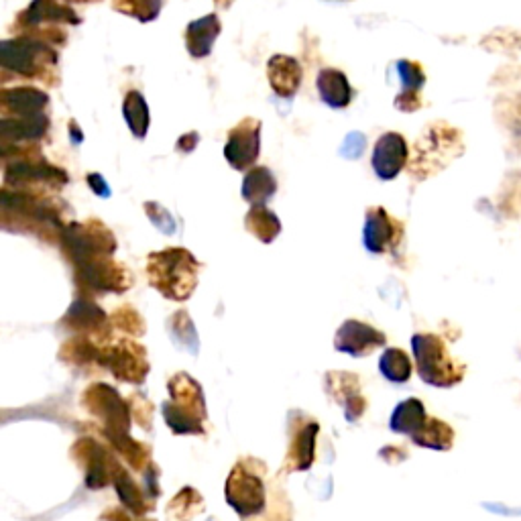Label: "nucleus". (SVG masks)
I'll return each instance as SVG.
<instances>
[{
  "mask_svg": "<svg viewBox=\"0 0 521 521\" xmlns=\"http://www.w3.org/2000/svg\"><path fill=\"white\" fill-rule=\"evenodd\" d=\"M224 495L241 521H294L292 501L255 456H243L230 469Z\"/></svg>",
  "mask_w": 521,
  "mask_h": 521,
  "instance_id": "1",
  "label": "nucleus"
},
{
  "mask_svg": "<svg viewBox=\"0 0 521 521\" xmlns=\"http://www.w3.org/2000/svg\"><path fill=\"white\" fill-rule=\"evenodd\" d=\"M0 220L5 230L60 245L64 230L74 222V212L57 194H37L3 188L0 196Z\"/></svg>",
  "mask_w": 521,
  "mask_h": 521,
  "instance_id": "2",
  "label": "nucleus"
},
{
  "mask_svg": "<svg viewBox=\"0 0 521 521\" xmlns=\"http://www.w3.org/2000/svg\"><path fill=\"white\" fill-rule=\"evenodd\" d=\"M200 261L184 247H167L147 255L145 273L149 285L165 300L188 302L198 287Z\"/></svg>",
  "mask_w": 521,
  "mask_h": 521,
  "instance_id": "3",
  "label": "nucleus"
},
{
  "mask_svg": "<svg viewBox=\"0 0 521 521\" xmlns=\"http://www.w3.org/2000/svg\"><path fill=\"white\" fill-rule=\"evenodd\" d=\"M0 66L5 74L33 80L43 86H60V55L53 45L29 37L0 43Z\"/></svg>",
  "mask_w": 521,
  "mask_h": 521,
  "instance_id": "4",
  "label": "nucleus"
},
{
  "mask_svg": "<svg viewBox=\"0 0 521 521\" xmlns=\"http://www.w3.org/2000/svg\"><path fill=\"white\" fill-rule=\"evenodd\" d=\"M169 401L161 405L167 428L176 436H204L208 410L202 385L188 373H176L167 381Z\"/></svg>",
  "mask_w": 521,
  "mask_h": 521,
  "instance_id": "5",
  "label": "nucleus"
},
{
  "mask_svg": "<svg viewBox=\"0 0 521 521\" xmlns=\"http://www.w3.org/2000/svg\"><path fill=\"white\" fill-rule=\"evenodd\" d=\"M80 23V15L60 0H31L29 7L17 15L13 31L17 37H29L53 47H62L68 43V29L78 27Z\"/></svg>",
  "mask_w": 521,
  "mask_h": 521,
  "instance_id": "6",
  "label": "nucleus"
},
{
  "mask_svg": "<svg viewBox=\"0 0 521 521\" xmlns=\"http://www.w3.org/2000/svg\"><path fill=\"white\" fill-rule=\"evenodd\" d=\"M462 153V139L456 129L446 123H436L416 141L408 171L414 180H428L454 157Z\"/></svg>",
  "mask_w": 521,
  "mask_h": 521,
  "instance_id": "7",
  "label": "nucleus"
},
{
  "mask_svg": "<svg viewBox=\"0 0 521 521\" xmlns=\"http://www.w3.org/2000/svg\"><path fill=\"white\" fill-rule=\"evenodd\" d=\"M62 253L64 259L78 267L82 263L100 259V257H114L119 249L117 235L100 220V218H88V220H74L68 224L62 237Z\"/></svg>",
  "mask_w": 521,
  "mask_h": 521,
  "instance_id": "8",
  "label": "nucleus"
},
{
  "mask_svg": "<svg viewBox=\"0 0 521 521\" xmlns=\"http://www.w3.org/2000/svg\"><path fill=\"white\" fill-rule=\"evenodd\" d=\"M5 188L37 194H60L68 184V171L43 159L41 153L5 161Z\"/></svg>",
  "mask_w": 521,
  "mask_h": 521,
  "instance_id": "9",
  "label": "nucleus"
},
{
  "mask_svg": "<svg viewBox=\"0 0 521 521\" xmlns=\"http://www.w3.org/2000/svg\"><path fill=\"white\" fill-rule=\"evenodd\" d=\"M74 269V283L80 296L96 298V296H121L135 285V277L127 265L114 257H100L88 263H82Z\"/></svg>",
  "mask_w": 521,
  "mask_h": 521,
  "instance_id": "10",
  "label": "nucleus"
},
{
  "mask_svg": "<svg viewBox=\"0 0 521 521\" xmlns=\"http://www.w3.org/2000/svg\"><path fill=\"white\" fill-rule=\"evenodd\" d=\"M82 408L98 422V434H129L133 414L129 399L106 383H92L82 393Z\"/></svg>",
  "mask_w": 521,
  "mask_h": 521,
  "instance_id": "11",
  "label": "nucleus"
},
{
  "mask_svg": "<svg viewBox=\"0 0 521 521\" xmlns=\"http://www.w3.org/2000/svg\"><path fill=\"white\" fill-rule=\"evenodd\" d=\"M102 346V369L110 371L112 377L129 383V385H143L151 365H149V355L147 349L127 336L121 338H110L106 342H100Z\"/></svg>",
  "mask_w": 521,
  "mask_h": 521,
  "instance_id": "12",
  "label": "nucleus"
},
{
  "mask_svg": "<svg viewBox=\"0 0 521 521\" xmlns=\"http://www.w3.org/2000/svg\"><path fill=\"white\" fill-rule=\"evenodd\" d=\"M72 458L84 473V483L92 491L106 489L114 483L119 469L123 467L117 452L94 438H78L70 450Z\"/></svg>",
  "mask_w": 521,
  "mask_h": 521,
  "instance_id": "13",
  "label": "nucleus"
},
{
  "mask_svg": "<svg viewBox=\"0 0 521 521\" xmlns=\"http://www.w3.org/2000/svg\"><path fill=\"white\" fill-rule=\"evenodd\" d=\"M412 349L420 377L426 383L448 387L460 379V369L450 361L442 338L436 334H416Z\"/></svg>",
  "mask_w": 521,
  "mask_h": 521,
  "instance_id": "14",
  "label": "nucleus"
},
{
  "mask_svg": "<svg viewBox=\"0 0 521 521\" xmlns=\"http://www.w3.org/2000/svg\"><path fill=\"white\" fill-rule=\"evenodd\" d=\"M289 430H292V434H289V448L283 462V473H304L312 469L316 462L320 424L314 418L296 412L292 414Z\"/></svg>",
  "mask_w": 521,
  "mask_h": 521,
  "instance_id": "15",
  "label": "nucleus"
},
{
  "mask_svg": "<svg viewBox=\"0 0 521 521\" xmlns=\"http://www.w3.org/2000/svg\"><path fill=\"white\" fill-rule=\"evenodd\" d=\"M261 121L247 117L237 127H233L226 135L224 145V159L230 163V167L237 171H249L253 169L255 161L261 153Z\"/></svg>",
  "mask_w": 521,
  "mask_h": 521,
  "instance_id": "16",
  "label": "nucleus"
},
{
  "mask_svg": "<svg viewBox=\"0 0 521 521\" xmlns=\"http://www.w3.org/2000/svg\"><path fill=\"white\" fill-rule=\"evenodd\" d=\"M403 239V224L383 206H371L365 214L363 245L371 255L395 253Z\"/></svg>",
  "mask_w": 521,
  "mask_h": 521,
  "instance_id": "17",
  "label": "nucleus"
},
{
  "mask_svg": "<svg viewBox=\"0 0 521 521\" xmlns=\"http://www.w3.org/2000/svg\"><path fill=\"white\" fill-rule=\"evenodd\" d=\"M62 326L76 336H90L98 342H106L117 336L112 330L110 316H106V312L92 298L84 296H80L64 314Z\"/></svg>",
  "mask_w": 521,
  "mask_h": 521,
  "instance_id": "18",
  "label": "nucleus"
},
{
  "mask_svg": "<svg viewBox=\"0 0 521 521\" xmlns=\"http://www.w3.org/2000/svg\"><path fill=\"white\" fill-rule=\"evenodd\" d=\"M385 344H387V336L379 328L361 320L342 322V326L336 330L334 336V349L355 359L369 357L377 349H383Z\"/></svg>",
  "mask_w": 521,
  "mask_h": 521,
  "instance_id": "19",
  "label": "nucleus"
},
{
  "mask_svg": "<svg viewBox=\"0 0 521 521\" xmlns=\"http://www.w3.org/2000/svg\"><path fill=\"white\" fill-rule=\"evenodd\" d=\"M412 157V151L408 147V141H405L403 135L399 133H383L375 147H373V155H371V165L375 176L383 182H391L395 180L399 173L408 167Z\"/></svg>",
  "mask_w": 521,
  "mask_h": 521,
  "instance_id": "20",
  "label": "nucleus"
},
{
  "mask_svg": "<svg viewBox=\"0 0 521 521\" xmlns=\"http://www.w3.org/2000/svg\"><path fill=\"white\" fill-rule=\"evenodd\" d=\"M326 391L334 401H338L342 405L346 422L355 424L365 416V412L369 408V401L361 393V379L355 373H346V371L328 373Z\"/></svg>",
  "mask_w": 521,
  "mask_h": 521,
  "instance_id": "21",
  "label": "nucleus"
},
{
  "mask_svg": "<svg viewBox=\"0 0 521 521\" xmlns=\"http://www.w3.org/2000/svg\"><path fill=\"white\" fill-rule=\"evenodd\" d=\"M49 117H3L0 119V147L15 145H39L49 133Z\"/></svg>",
  "mask_w": 521,
  "mask_h": 521,
  "instance_id": "22",
  "label": "nucleus"
},
{
  "mask_svg": "<svg viewBox=\"0 0 521 521\" xmlns=\"http://www.w3.org/2000/svg\"><path fill=\"white\" fill-rule=\"evenodd\" d=\"M267 80L275 96L289 100L294 98L302 86L304 80V70L302 64L292 55L277 53L269 57L267 62Z\"/></svg>",
  "mask_w": 521,
  "mask_h": 521,
  "instance_id": "23",
  "label": "nucleus"
},
{
  "mask_svg": "<svg viewBox=\"0 0 521 521\" xmlns=\"http://www.w3.org/2000/svg\"><path fill=\"white\" fill-rule=\"evenodd\" d=\"M49 106V96L33 86L5 88L0 94V112L3 117H37L45 114Z\"/></svg>",
  "mask_w": 521,
  "mask_h": 521,
  "instance_id": "24",
  "label": "nucleus"
},
{
  "mask_svg": "<svg viewBox=\"0 0 521 521\" xmlns=\"http://www.w3.org/2000/svg\"><path fill=\"white\" fill-rule=\"evenodd\" d=\"M399 80H401V92L395 96L393 106L401 112H416L422 108V88L426 84L424 68L418 62L412 60H399L395 64Z\"/></svg>",
  "mask_w": 521,
  "mask_h": 521,
  "instance_id": "25",
  "label": "nucleus"
},
{
  "mask_svg": "<svg viewBox=\"0 0 521 521\" xmlns=\"http://www.w3.org/2000/svg\"><path fill=\"white\" fill-rule=\"evenodd\" d=\"M60 359L84 373L104 371L102 369V346L90 336H74L66 340L60 349Z\"/></svg>",
  "mask_w": 521,
  "mask_h": 521,
  "instance_id": "26",
  "label": "nucleus"
},
{
  "mask_svg": "<svg viewBox=\"0 0 521 521\" xmlns=\"http://www.w3.org/2000/svg\"><path fill=\"white\" fill-rule=\"evenodd\" d=\"M316 88H318L320 100L328 108H334V110L349 108L355 98V90H353L349 78H346V74L342 70H336V68L320 70V74L316 78Z\"/></svg>",
  "mask_w": 521,
  "mask_h": 521,
  "instance_id": "27",
  "label": "nucleus"
},
{
  "mask_svg": "<svg viewBox=\"0 0 521 521\" xmlns=\"http://www.w3.org/2000/svg\"><path fill=\"white\" fill-rule=\"evenodd\" d=\"M220 33H222V23L214 13L192 21L184 35L188 53L194 57V60H204V57L212 53Z\"/></svg>",
  "mask_w": 521,
  "mask_h": 521,
  "instance_id": "28",
  "label": "nucleus"
},
{
  "mask_svg": "<svg viewBox=\"0 0 521 521\" xmlns=\"http://www.w3.org/2000/svg\"><path fill=\"white\" fill-rule=\"evenodd\" d=\"M102 440L121 456L135 473H145L151 465V446L135 440L131 434H100Z\"/></svg>",
  "mask_w": 521,
  "mask_h": 521,
  "instance_id": "29",
  "label": "nucleus"
},
{
  "mask_svg": "<svg viewBox=\"0 0 521 521\" xmlns=\"http://www.w3.org/2000/svg\"><path fill=\"white\" fill-rule=\"evenodd\" d=\"M275 192H277V180L269 167L257 165L245 173L241 196L251 206H265L275 196Z\"/></svg>",
  "mask_w": 521,
  "mask_h": 521,
  "instance_id": "30",
  "label": "nucleus"
},
{
  "mask_svg": "<svg viewBox=\"0 0 521 521\" xmlns=\"http://www.w3.org/2000/svg\"><path fill=\"white\" fill-rule=\"evenodd\" d=\"M114 489H117V495L121 499V503L135 515H145L147 511L155 509V503L149 499L147 491L143 487L137 485V481L129 475V471L125 467L119 469L117 477H114Z\"/></svg>",
  "mask_w": 521,
  "mask_h": 521,
  "instance_id": "31",
  "label": "nucleus"
},
{
  "mask_svg": "<svg viewBox=\"0 0 521 521\" xmlns=\"http://www.w3.org/2000/svg\"><path fill=\"white\" fill-rule=\"evenodd\" d=\"M245 228L257 241L271 245L281 235V220L267 206H251L245 214Z\"/></svg>",
  "mask_w": 521,
  "mask_h": 521,
  "instance_id": "32",
  "label": "nucleus"
},
{
  "mask_svg": "<svg viewBox=\"0 0 521 521\" xmlns=\"http://www.w3.org/2000/svg\"><path fill=\"white\" fill-rule=\"evenodd\" d=\"M123 117L135 139H145L151 127V114L145 96L139 90H129L123 100Z\"/></svg>",
  "mask_w": 521,
  "mask_h": 521,
  "instance_id": "33",
  "label": "nucleus"
},
{
  "mask_svg": "<svg viewBox=\"0 0 521 521\" xmlns=\"http://www.w3.org/2000/svg\"><path fill=\"white\" fill-rule=\"evenodd\" d=\"M426 422H428V418H426L424 403L420 399H405L395 408V412L389 420V426L397 434L414 436Z\"/></svg>",
  "mask_w": 521,
  "mask_h": 521,
  "instance_id": "34",
  "label": "nucleus"
},
{
  "mask_svg": "<svg viewBox=\"0 0 521 521\" xmlns=\"http://www.w3.org/2000/svg\"><path fill=\"white\" fill-rule=\"evenodd\" d=\"M204 511V499L194 487H184L167 505L169 521H194Z\"/></svg>",
  "mask_w": 521,
  "mask_h": 521,
  "instance_id": "35",
  "label": "nucleus"
},
{
  "mask_svg": "<svg viewBox=\"0 0 521 521\" xmlns=\"http://www.w3.org/2000/svg\"><path fill=\"white\" fill-rule=\"evenodd\" d=\"M110 324H112L114 332H121L127 338H141L147 332L145 318L131 304L119 306L117 310H114L110 314Z\"/></svg>",
  "mask_w": 521,
  "mask_h": 521,
  "instance_id": "36",
  "label": "nucleus"
},
{
  "mask_svg": "<svg viewBox=\"0 0 521 521\" xmlns=\"http://www.w3.org/2000/svg\"><path fill=\"white\" fill-rule=\"evenodd\" d=\"M379 371L387 381L405 383L412 377V361L401 349H387L379 359Z\"/></svg>",
  "mask_w": 521,
  "mask_h": 521,
  "instance_id": "37",
  "label": "nucleus"
},
{
  "mask_svg": "<svg viewBox=\"0 0 521 521\" xmlns=\"http://www.w3.org/2000/svg\"><path fill=\"white\" fill-rule=\"evenodd\" d=\"M167 330L178 346H184L190 353L198 351V332L186 310L171 314V318L167 320Z\"/></svg>",
  "mask_w": 521,
  "mask_h": 521,
  "instance_id": "38",
  "label": "nucleus"
},
{
  "mask_svg": "<svg viewBox=\"0 0 521 521\" xmlns=\"http://www.w3.org/2000/svg\"><path fill=\"white\" fill-rule=\"evenodd\" d=\"M112 9L139 23H151L159 17L163 0H112Z\"/></svg>",
  "mask_w": 521,
  "mask_h": 521,
  "instance_id": "39",
  "label": "nucleus"
},
{
  "mask_svg": "<svg viewBox=\"0 0 521 521\" xmlns=\"http://www.w3.org/2000/svg\"><path fill=\"white\" fill-rule=\"evenodd\" d=\"M412 440L418 446H428V448H436V450H446L450 448L452 442V432L444 422L438 420H428L414 436Z\"/></svg>",
  "mask_w": 521,
  "mask_h": 521,
  "instance_id": "40",
  "label": "nucleus"
},
{
  "mask_svg": "<svg viewBox=\"0 0 521 521\" xmlns=\"http://www.w3.org/2000/svg\"><path fill=\"white\" fill-rule=\"evenodd\" d=\"M129 405H131V414L133 420L143 428V430H151L153 428V403L143 395V393H133L129 397Z\"/></svg>",
  "mask_w": 521,
  "mask_h": 521,
  "instance_id": "41",
  "label": "nucleus"
},
{
  "mask_svg": "<svg viewBox=\"0 0 521 521\" xmlns=\"http://www.w3.org/2000/svg\"><path fill=\"white\" fill-rule=\"evenodd\" d=\"M145 214L149 216V220L161 230L163 235H173L178 230V224L176 220H173V216L157 202H145Z\"/></svg>",
  "mask_w": 521,
  "mask_h": 521,
  "instance_id": "42",
  "label": "nucleus"
},
{
  "mask_svg": "<svg viewBox=\"0 0 521 521\" xmlns=\"http://www.w3.org/2000/svg\"><path fill=\"white\" fill-rule=\"evenodd\" d=\"M365 151V135L361 133H351L346 137L344 145H342V155L349 157V159H357L361 157V153Z\"/></svg>",
  "mask_w": 521,
  "mask_h": 521,
  "instance_id": "43",
  "label": "nucleus"
},
{
  "mask_svg": "<svg viewBox=\"0 0 521 521\" xmlns=\"http://www.w3.org/2000/svg\"><path fill=\"white\" fill-rule=\"evenodd\" d=\"M198 143H200V135H198L196 131H190V133H186V135H182V137L178 139L176 151L188 155V153H192V151L198 147Z\"/></svg>",
  "mask_w": 521,
  "mask_h": 521,
  "instance_id": "44",
  "label": "nucleus"
},
{
  "mask_svg": "<svg viewBox=\"0 0 521 521\" xmlns=\"http://www.w3.org/2000/svg\"><path fill=\"white\" fill-rule=\"evenodd\" d=\"M86 182H88L90 190H92V192H94L96 196H100V198H108V196H110L108 184L104 182V178L100 176V173H88V178H86Z\"/></svg>",
  "mask_w": 521,
  "mask_h": 521,
  "instance_id": "45",
  "label": "nucleus"
},
{
  "mask_svg": "<svg viewBox=\"0 0 521 521\" xmlns=\"http://www.w3.org/2000/svg\"><path fill=\"white\" fill-rule=\"evenodd\" d=\"M98 521H131L129 513L125 509H119V507H110L106 509Z\"/></svg>",
  "mask_w": 521,
  "mask_h": 521,
  "instance_id": "46",
  "label": "nucleus"
},
{
  "mask_svg": "<svg viewBox=\"0 0 521 521\" xmlns=\"http://www.w3.org/2000/svg\"><path fill=\"white\" fill-rule=\"evenodd\" d=\"M60 3H68V5H94V3H102V0H60Z\"/></svg>",
  "mask_w": 521,
  "mask_h": 521,
  "instance_id": "47",
  "label": "nucleus"
},
{
  "mask_svg": "<svg viewBox=\"0 0 521 521\" xmlns=\"http://www.w3.org/2000/svg\"><path fill=\"white\" fill-rule=\"evenodd\" d=\"M214 5L218 7V9H230L235 5V0H214Z\"/></svg>",
  "mask_w": 521,
  "mask_h": 521,
  "instance_id": "48",
  "label": "nucleus"
},
{
  "mask_svg": "<svg viewBox=\"0 0 521 521\" xmlns=\"http://www.w3.org/2000/svg\"><path fill=\"white\" fill-rule=\"evenodd\" d=\"M72 133H76V123H74V121H72ZM82 139H84V135H78V137H76V143H80Z\"/></svg>",
  "mask_w": 521,
  "mask_h": 521,
  "instance_id": "49",
  "label": "nucleus"
},
{
  "mask_svg": "<svg viewBox=\"0 0 521 521\" xmlns=\"http://www.w3.org/2000/svg\"><path fill=\"white\" fill-rule=\"evenodd\" d=\"M139 521H155V519H139Z\"/></svg>",
  "mask_w": 521,
  "mask_h": 521,
  "instance_id": "50",
  "label": "nucleus"
}]
</instances>
